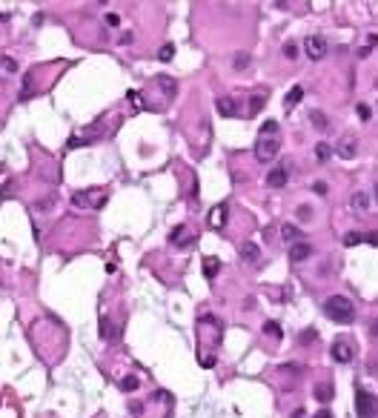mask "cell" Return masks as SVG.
<instances>
[{"instance_id":"6da1fadb","label":"cell","mask_w":378,"mask_h":418,"mask_svg":"<svg viewBox=\"0 0 378 418\" xmlns=\"http://www.w3.org/2000/svg\"><path fill=\"white\" fill-rule=\"evenodd\" d=\"M324 315L330 321H335V324H352L355 321V307L344 295H330L324 301Z\"/></svg>"},{"instance_id":"7a4b0ae2","label":"cell","mask_w":378,"mask_h":418,"mask_svg":"<svg viewBox=\"0 0 378 418\" xmlns=\"http://www.w3.org/2000/svg\"><path fill=\"white\" fill-rule=\"evenodd\" d=\"M355 412H358V418H375L378 415V401L369 395V392L358 390V395H355Z\"/></svg>"},{"instance_id":"3957f363","label":"cell","mask_w":378,"mask_h":418,"mask_svg":"<svg viewBox=\"0 0 378 418\" xmlns=\"http://www.w3.org/2000/svg\"><path fill=\"white\" fill-rule=\"evenodd\" d=\"M275 155H278V141H275V138H258V143H255V160L269 163Z\"/></svg>"},{"instance_id":"277c9868","label":"cell","mask_w":378,"mask_h":418,"mask_svg":"<svg viewBox=\"0 0 378 418\" xmlns=\"http://www.w3.org/2000/svg\"><path fill=\"white\" fill-rule=\"evenodd\" d=\"M72 204L75 206H103L106 195H100V189H86V192H75Z\"/></svg>"},{"instance_id":"5b68a950","label":"cell","mask_w":378,"mask_h":418,"mask_svg":"<svg viewBox=\"0 0 378 418\" xmlns=\"http://www.w3.org/2000/svg\"><path fill=\"white\" fill-rule=\"evenodd\" d=\"M304 49H307V54L312 57V61H321L327 54V49H330V43H327V37L321 35H309L307 40H304Z\"/></svg>"},{"instance_id":"8992f818","label":"cell","mask_w":378,"mask_h":418,"mask_svg":"<svg viewBox=\"0 0 378 418\" xmlns=\"http://www.w3.org/2000/svg\"><path fill=\"white\" fill-rule=\"evenodd\" d=\"M330 352H333V361H338V364H350L352 358H355V352H352V347L347 341H335Z\"/></svg>"},{"instance_id":"52a82bcc","label":"cell","mask_w":378,"mask_h":418,"mask_svg":"<svg viewBox=\"0 0 378 418\" xmlns=\"http://www.w3.org/2000/svg\"><path fill=\"white\" fill-rule=\"evenodd\" d=\"M287 181H290V172H287V166H275V169H269V175H266V184H269L273 189L287 187Z\"/></svg>"},{"instance_id":"ba28073f","label":"cell","mask_w":378,"mask_h":418,"mask_svg":"<svg viewBox=\"0 0 378 418\" xmlns=\"http://www.w3.org/2000/svg\"><path fill=\"white\" fill-rule=\"evenodd\" d=\"M333 152L338 155V158H344V160L355 158V152H358V149H355V138H352V135H347V138H344L338 146H333Z\"/></svg>"},{"instance_id":"9c48e42d","label":"cell","mask_w":378,"mask_h":418,"mask_svg":"<svg viewBox=\"0 0 378 418\" xmlns=\"http://www.w3.org/2000/svg\"><path fill=\"white\" fill-rule=\"evenodd\" d=\"M309 255H312V247H309V244L295 241V244L290 247V261H295V264H298V261H307Z\"/></svg>"},{"instance_id":"30bf717a","label":"cell","mask_w":378,"mask_h":418,"mask_svg":"<svg viewBox=\"0 0 378 418\" xmlns=\"http://www.w3.org/2000/svg\"><path fill=\"white\" fill-rule=\"evenodd\" d=\"M350 209H352V212H358V215L367 212V209H369V195H367V192H352Z\"/></svg>"},{"instance_id":"8fae6325","label":"cell","mask_w":378,"mask_h":418,"mask_svg":"<svg viewBox=\"0 0 378 418\" xmlns=\"http://www.w3.org/2000/svg\"><path fill=\"white\" fill-rule=\"evenodd\" d=\"M241 258H244L246 264H258V258H261V249H258L252 241H246V244H241Z\"/></svg>"},{"instance_id":"7c38bea8","label":"cell","mask_w":378,"mask_h":418,"mask_svg":"<svg viewBox=\"0 0 378 418\" xmlns=\"http://www.w3.org/2000/svg\"><path fill=\"white\" fill-rule=\"evenodd\" d=\"M315 398L321 401V404H330V401H333V395H335V390H333V384L330 381H321V384H315Z\"/></svg>"},{"instance_id":"4fadbf2b","label":"cell","mask_w":378,"mask_h":418,"mask_svg":"<svg viewBox=\"0 0 378 418\" xmlns=\"http://www.w3.org/2000/svg\"><path fill=\"white\" fill-rule=\"evenodd\" d=\"M224 221H227V206L218 204L209 212V226H212V229H221V226H224Z\"/></svg>"},{"instance_id":"5bb4252c","label":"cell","mask_w":378,"mask_h":418,"mask_svg":"<svg viewBox=\"0 0 378 418\" xmlns=\"http://www.w3.org/2000/svg\"><path fill=\"white\" fill-rule=\"evenodd\" d=\"M100 338L103 341H118L121 338V332L115 324H109V318H100Z\"/></svg>"},{"instance_id":"9a60e30c","label":"cell","mask_w":378,"mask_h":418,"mask_svg":"<svg viewBox=\"0 0 378 418\" xmlns=\"http://www.w3.org/2000/svg\"><path fill=\"white\" fill-rule=\"evenodd\" d=\"M218 112L224 117H235L238 115V103L232 98H218Z\"/></svg>"},{"instance_id":"2e32d148","label":"cell","mask_w":378,"mask_h":418,"mask_svg":"<svg viewBox=\"0 0 378 418\" xmlns=\"http://www.w3.org/2000/svg\"><path fill=\"white\" fill-rule=\"evenodd\" d=\"M158 86H160V92L167 95V98H175V92H178V83L169 75H158Z\"/></svg>"},{"instance_id":"e0dca14e","label":"cell","mask_w":378,"mask_h":418,"mask_svg":"<svg viewBox=\"0 0 378 418\" xmlns=\"http://www.w3.org/2000/svg\"><path fill=\"white\" fill-rule=\"evenodd\" d=\"M169 241H172L175 247H186V244H192V238H186V226H184V223L172 229V235H169Z\"/></svg>"},{"instance_id":"ac0fdd59","label":"cell","mask_w":378,"mask_h":418,"mask_svg":"<svg viewBox=\"0 0 378 418\" xmlns=\"http://www.w3.org/2000/svg\"><path fill=\"white\" fill-rule=\"evenodd\" d=\"M301 98H304V89H301V86H292L290 95L284 98V109H295L301 103Z\"/></svg>"},{"instance_id":"d6986e66","label":"cell","mask_w":378,"mask_h":418,"mask_svg":"<svg viewBox=\"0 0 378 418\" xmlns=\"http://www.w3.org/2000/svg\"><path fill=\"white\" fill-rule=\"evenodd\" d=\"M315 158H318V163H327V160L333 158V146H330L327 141H321L315 146Z\"/></svg>"},{"instance_id":"ffe728a7","label":"cell","mask_w":378,"mask_h":418,"mask_svg":"<svg viewBox=\"0 0 378 418\" xmlns=\"http://www.w3.org/2000/svg\"><path fill=\"white\" fill-rule=\"evenodd\" d=\"M218 269H221L218 258H203V275L209 278V281L215 278V272H218Z\"/></svg>"},{"instance_id":"44dd1931","label":"cell","mask_w":378,"mask_h":418,"mask_svg":"<svg viewBox=\"0 0 378 418\" xmlns=\"http://www.w3.org/2000/svg\"><path fill=\"white\" fill-rule=\"evenodd\" d=\"M138 387H141V378H138V375H126V378L121 381V390L123 392H135Z\"/></svg>"},{"instance_id":"7402d4cb","label":"cell","mask_w":378,"mask_h":418,"mask_svg":"<svg viewBox=\"0 0 378 418\" xmlns=\"http://www.w3.org/2000/svg\"><path fill=\"white\" fill-rule=\"evenodd\" d=\"M309 121H312V126H315V129H327V126H330V121H327V115L324 112H309Z\"/></svg>"},{"instance_id":"603a6c76","label":"cell","mask_w":378,"mask_h":418,"mask_svg":"<svg viewBox=\"0 0 378 418\" xmlns=\"http://www.w3.org/2000/svg\"><path fill=\"white\" fill-rule=\"evenodd\" d=\"M281 235H284V241L301 238V232H298V226H295V223H284V226H281Z\"/></svg>"},{"instance_id":"cb8c5ba5","label":"cell","mask_w":378,"mask_h":418,"mask_svg":"<svg viewBox=\"0 0 378 418\" xmlns=\"http://www.w3.org/2000/svg\"><path fill=\"white\" fill-rule=\"evenodd\" d=\"M264 332L266 335H273V338H281V324H278V321H266Z\"/></svg>"},{"instance_id":"d4e9b609","label":"cell","mask_w":378,"mask_h":418,"mask_svg":"<svg viewBox=\"0 0 378 418\" xmlns=\"http://www.w3.org/2000/svg\"><path fill=\"white\" fill-rule=\"evenodd\" d=\"M361 241H364L361 232H347V235H344V247H358Z\"/></svg>"},{"instance_id":"484cf974","label":"cell","mask_w":378,"mask_h":418,"mask_svg":"<svg viewBox=\"0 0 378 418\" xmlns=\"http://www.w3.org/2000/svg\"><path fill=\"white\" fill-rule=\"evenodd\" d=\"M284 57H290V61L298 57V43H295V40H287V43H284Z\"/></svg>"},{"instance_id":"4316f807","label":"cell","mask_w":378,"mask_h":418,"mask_svg":"<svg viewBox=\"0 0 378 418\" xmlns=\"http://www.w3.org/2000/svg\"><path fill=\"white\" fill-rule=\"evenodd\" d=\"M172 54H175V46H172V43H167V46H160L158 57H160L164 63H169V61H172Z\"/></svg>"},{"instance_id":"83f0119b","label":"cell","mask_w":378,"mask_h":418,"mask_svg":"<svg viewBox=\"0 0 378 418\" xmlns=\"http://www.w3.org/2000/svg\"><path fill=\"white\" fill-rule=\"evenodd\" d=\"M315 338H318V329H304V332L298 335V341H301V344H312Z\"/></svg>"},{"instance_id":"f1b7e54d","label":"cell","mask_w":378,"mask_h":418,"mask_svg":"<svg viewBox=\"0 0 378 418\" xmlns=\"http://www.w3.org/2000/svg\"><path fill=\"white\" fill-rule=\"evenodd\" d=\"M278 132V124L275 121H266L264 126H261V138H269V135H275Z\"/></svg>"},{"instance_id":"f546056e","label":"cell","mask_w":378,"mask_h":418,"mask_svg":"<svg viewBox=\"0 0 378 418\" xmlns=\"http://www.w3.org/2000/svg\"><path fill=\"white\" fill-rule=\"evenodd\" d=\"M52 204H55V198H52V195L43 198V201H37V204H35V212H46V209H52Z\"/></svg>"},{"instance_id":"4dcf8cb0","label":"cell","mask_w":378,"mask_h":418,"mask_svg":"<svg viewBox=\"0 0 378 418\" xmlns=\"http://www.w3.org/2000/svg\"><path fill=\"white\" fill-rule=\"evenodd\" d=\"M246 66H249V54H246V52L235 54V69L241 72V69H246Z\"/></svg>"},{"instance_id":"1f68e13d","label":"cell","mask_w":378,"mask_h":418,"mask_svg":"<svg viewBox=\"0 0 378 418\" xmlns=\"http://www.w3.org/2000/svg\"><path fill=\"white\" fill-rule=\"evenodd\" d=\"M0 66L6 72H18V61H12V57H0Z\"/></svg>"},{"instance_id":"d6a6232c","label":"cell","mask_w":378,"mask_h":418,"mask_svg":"<svg viewBox=\"0 0 378 418\" xmlns=\"http://www.w3.org/2000/svg\"><path fill=\"white\" fill-rule=\"evenodd\" d=\"M261 106H264V98H261V95H255V98H252V103H249V115H255Z\"/></svg>"},{"instance_id":"836d02e7","label":"cell","mask_w":378,"mask_h":418,"mask_svg":"<svg viewBox=\"0 0 378 418\" xmlns=\"http://www.w3.org/2000/svg\"><path fill=\"white\" fill-rule=\"evenodd\" d=\"M355 112H358V117H361V121H369V115H372V109H369V106H364V103H358V109H355Z\"/></svg>"},{"instance_id":"e575fe53","label":"cell","mask_w":378,"mask_h":418,"mask_svg":"<svg viewBox=\"0 0 378 418\" xmlns=\"http://www.w3.org/2000/svg\"><path fill=\"white\" fill-rule=\"evenodd\" d=\"M327 189L330 187H327L324 181H315V184H312V192H315V195H327Z\"/></svg>"},{"instance_id":"d590c367","label":"cell","mask_w":378,"mask_h":418,"mask_svg":"<svg viewBox=\"0 0 378 418\" xmlns=\"http://www.w3.org/2000/svg\"><path fill=\"white\" fill-rule=\"evenodd\" d=\"M298 218L301 221H309V218H312V209H309V206H298Z\"/></svg>"},{"instance_id":"8d00e7d4","label":"cell","mask_w":378,"mask_h":418,"mask_svg":"<svg viewBox=\"0 0 378 418\" xmlns=\"http://www.w3.org/2000/svg\"><path fill=\"white\" fill-rule=\"evenodd\" d=\"M364 241H367V244H372V247H378V232H367V235H364Z\"/></svg>"},{"instance_id":"74e56055","label":"cell","mask_w":378,"mask_h":418,"mask_svg":"<svg viewBox=\"0 0 378 418\" xmlns=\"http://www.w3.org/2000/svg\"><path fill=\"white\" fill-rule=\"evenodd\" d=\"M129 100L135 103V109H141V95L138 92H129Z\"/></svg>"},{"instance_id":"f35d334b","label":"cell","mask_w":378,"mask_h":418,"mask_svg":"<svg viewBox=\"0 0 378 418\" xmlns=\"http://www.w3.org/2000/svg\"><path fill=\"white\" fill-rule=\"evenodd\" d=\"M106 23H109V26H118V23H121V18H118V15H106Z\"/></svg>"},{"instance_id":"ab89813d","label":"cell","mask_w":378,"mask_h":418,"mask_svg":"<svg viewBox=\"0 0 378 418\" xmlns=\"http://www.w3.org/2000/svg\"><path fill=\"white\" fill-rule=\"evenodd\" d=\"M372 335H378V318L372 321Z\"/></svg>"},{"instance_id":"60d3db41","label":"cell","mask_w":378,"mask_h":418,"mask_svg":"<svg viewBox=\"0 0 378 418\" xmlns=\"http://www.w3.org/2000/svg\"><path fill=\"white\" fill-rule=\"evenodd\" d=\"M318 418H333V415H330V412H321V415H318Z\"/></svg>"},{"instance_id":"b9f144b4","label":"cell","mask_w":378,"mask_h":418,"mask_svg":"<svg viewBox=\"0 0 378 418\" xmlns=\"http://www.w3.org/2000/svg\"><path fill=\"white\" fill-rule=\"evenodd\" d=\"M375 201H378V184H375Z\"/></svg>"}]
</instances>
